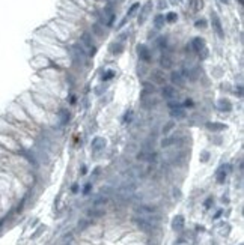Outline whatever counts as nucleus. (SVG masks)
I'll return each mask as SVG.
<instances>
[{"label": "nucleus", "instance_id": "nucleus-1", "mask_svg": "<svg viewBox=\"0 0 244 245\" xmlns=\"http://www.w3.org/2000/svg\"><path fill=\"white\" fill-rule=\"evenodd\" d=\"M136 214L140 215V218H148V217H152V215H157V209L152 208V206H137L136 208Z\"/></svg>", "mask_w": 244, "mask_h": 245}, {"label": "nucleus", "instance_id": "nucleus-2", "mask_svg": "<svg viewBox=\"0 0 244 245\" xmlns=\"http://www.w3.org/2000/svg\"><path fill=\"white\" fill-rule=\"evenodd\" d=\"M211 23H213V29H214V32L219 35L220 38H223L225 33H223V27H222V21H220L219 17H217V14H213V15H211Z\"/></svg>", "mask_w": 244, "mask_h": 245}, {"label": "nucleus", "instance_id": "nucleus-3", "mask_svg": "<svg viewBox=\"0 0 244 245\" xmlns=\"http://www.w3.org/2000/svg\"><path fill=\"white\" fill-rule=\"evenodd\" d=\"M151 9H152V3H151V2H148V3L142 8V11H140V15H139V24H143V23H145V20L148 18L149 12H151Z\"/></svg>", "mask_w": 244, "mask_h": 245}, {"label": "nucleus", "instance_id": "nucleus-4", "mask_svg": "<svg viewBox=\"0 0 244 245\" xmlns=\"http://www.w3.org/2000/svg\"><path fill=\"white\" fill-rule=\"evenodd\" d=\"M91 146H92V149H94L95 152L102 150V149L106 147V138H102V137H97V138H94Z\"/></svg>", "mask_w": 244, "mask_h": 245}, {"label": "nucleus", "instance_id": "nucleus-5", "mask_svg": "<svg viewBox=\"0 0 244 245\" xmlns=\"http://www.w3.org/2000/svg\"><path fill=\"white\" fill-rule=\"evenodd\" d=\"M137 51H139V57L142 59V60H145V62L151 60V53H149V50H148L146 45H139Z\"/></svg>", "mask_w": 244, "mask_h": 245}, {"label": "nucleus", "instance_id": "nucleus-6", "mask_svg": "<svg viewBox=\"0 0 244 245\" xmlns=\"http://www.w3.org/2000/svg\"><path fill=\"white\" fill-rule=\"evenodd\" d=\"M136 224L139 226V229H142V230H145V231H148V230H152V224L146 220V218H136Z\"/></svg>", "mask_w": 244, "mask_h": 245}, {"label": "nucleus", "instance_id": "nucleus-7", "mask_svg": "<svg viewBox=\"0 0 244 245\" xmlns=\"http://www.w3.org/2000/svg\"><path fill=\"white\" fill-rule=\"evenodd\" d=\"M163 96L167 101H172L173 98H176V90L172 86H164L163 87Z\"/></svg>", "mask_w": 244, "mask_h": 245}, {"label": "nucleus", "instance_id": "nucleus-8", "mask_svg": "<svg viewBox=\"0 0 244 245\" xmlns=\"http://www.w3.org/2000/svg\"><path fill=\"white\" fill-rule=\"evenodd\" d=\"M170 80L173 84L176 86H182L184 84V77H182V72H179V71H173L172 75H170Z\"/></svg>", "mask_w": 244, "mask_h": 245}, {"label": "nucleus", "instance_id": "nucleus-9", "mask_svg": "<svg viewBox=\"0 0 244 245\" xmlns=\"http://www.w3.org/2000/svg\"><path fill=\"white\" fill-rule=\"evenodd\" d=\"M191 47H193V50L196 53H200V51L205 48V41L202 38H195V39L191 41Z\"/></svg>", "mask_w": 244, "mask_h": 245}, {"label": "nucleus", "instance_id": "nucleus-10", "mask_svg": "<svg viewBox=\"0 0 244 245\" xmlns=\"http://www.w3.org/2000/svg\"><path fill=\"white\" fill-rule=\"evenodd\" d=\"M107 200H109V196L107 194H98L95 199H94V208H99V206H102V204H106L107 203Z\"/></svg>", "mask_w": 244, "mask_h": 245}, {"label": "nucleus", "instance_id": "nucleus-11", "mask_svg": "<svg viewBox=\"0 0 244 245\" xmlns=\"http://www.w3.org/2000/svg\"><path fill=\"white\" fill-rule=\"evenodd\" d=\"M152 80L155 81V83H158V84H163L164 81H166V75H164V72L163 71H154L152 72Z\"/></svg>", "mask_w": 244, "mask_h": 245}, {"label": "nucleus", "instance_id": "nucleus-12", "mask_svg": "<svg viewBox=\"0 0 244 245\" xmlns=\"http://www.w3.org/2000/svg\"><path fill=\"white\" fill-rule=\"evenodd\" d=\"M172 227H173L175 230H181V229L184 227V217H181V215L175 217L173 221H172Z\"/></svg>", "mask_w": 244, "mask_h": 245}, {"label": "nucleus", "instance_id": "nucleus-13", "mask_svg": "<svg viewBox=\"0 0 244 245\" xmlns=\"http://www.w3.org/2000/svg\"><path fill=\"white\" fill-rule=\"evenodd\" d=\"M160 65H161V68H164V69H169V68L172 66V59H170V56L163 54L161 59H160Z\"/></svg>", "mask_w": 244, "mask_h": 245}, {"label": "nucleus", "instance_id": "nucleus-14", "mask_svg": "<svg viewBox=\"0 0 244 245\" xmlns=\"http://www.w3.org/2000/svg\"><path fill=\"white\" fill-rule=\"evenodd\" d=\"M170 116H172V118H175V119H182L184 116H185V111L181 107H175V108H172Z\"/></svg>", "mask_w": 244, "mask_h": 245}, {"label": "nucleus", "instance_id": "nucleus-15", "mask_svg": "<svg viewBox=\"0 0 244 245\" xmlns=\"http://www.w3.org/2000/svg\"><path fill=\"white\" fill-rule=\"evenodd\" d=\"M139 6H140V5H139V3H134V5H133V6H131V8H130V9H128V12H127V15H125V18H124V20H122V23H121V24H119V26H124V24H125V23H127V20H128V18H130V17H131V15H133V14H134V12H136V11H137V9H139Z\"/></svg>", "mask_w": 244, "mask_h": 245}, {"label": "nucleus", "instance_id": "nucleus-16", "mask_svg": "<svg viewBox=\"0 0 244 245\" xmlns=\"http://www.w3.org/2000/svg\"><path fill=\"white\" fill-rule=\"evenodd\" d=\"M207 126H208V130H211V131H219V130H226V125H223V123H207Z\"/></svg>", "mask_w": 244, "mask_h": 245}, {"label": "nucleus", "instance_id": "nucleus-17", "mask_svg": "<svg viewBox=\"0 0 244 245\" xmlns=\"http://www.w3.org/2000/svg\"><path fill=\"white\" fill-rule=\"evenodd\" d=\"M219 107H220L222 110H225V111H230V110H232V105H230V102H229L228 99H222V101L219 102Z\"/></svg>", "mask_w": 244, "mask_h": 245}, {"label": "nucleus", "instance_id": "nucleus-18", "mask_svg": "<svg viewBox=\"0 0 244 245\" xmlns=\"http://www.w3.org/2000/svg\"><path fill=\"white\" fill-rule=\"evenodd\" d=\"M164 21H166V20H164V17H163V15H157V17H155V20H154V26H155L157 29H161L163 26H164Z\"/></svg>", "mask_w": 244, "mask_h": 245}, {"label": "nucleus", "instance_id": "nucleus-19", "mask_svg": "<svg viewBox=\"0 0 244 245\" xmlns=\"http://www.w3.org/2000/svg\"><path fill=\"white\" fill-rule=\"evenodd\" d=\"M225 179H226V172H225V167H222V169L219 170V173H217V182L223 184Z\"/></svg>", "mask_w": 244, "mask_h": 245}, {"label": "nucleus", "instance_id": "nucleus-20", "mask_svg": "<svg viewBox=\"0 0 244 245\" xmlns=\"http://www.w3.org/2000/svg\"><path fill=\"white\" fill-rule=\"evenodd\" d=\"M89 215H91V217H95V218H98V217H102V215H104V211H102V209H97V208H94V209L89 211Z\"/></svg>", "mask_w": 244, "mask_h": 245}, {"label": "nucleus", "instance_id": "nucleus-21", "mask_svg": "<svg viewBox=\"0 0 244 245\" xmlns=\"http://www.w3.org/2000/svg\"><path fill=\"white\" fill-rule=\"evenodd\" d=\"M164 20H166V21H169V23H175V21L178 20V15L175 14V12H169V14L166 15Z\"/></svg>", "mask_w": 244, "mask_h": 245}, {"label": "nucleus", "instance_id": "nucleus-22", "mask_svg": "<svg viewBox=\"0 0 244 245\" xmlns=\"http://www.w3.org/2000/svg\"><path fill=\"white\" fill-rule=\"evenodd\" d=\"M113 77H114V72H113V71H107L106 74H102V80H104V81H107V80L113 78Z\"/></svg>", "mask_w": 244, "mask_h": 245}, {"label": "nucleus", "instance_id": "nucleus-23", "mask_svg": "<svg viewBox=\"0 0 244 245\" xmlns=\"http://www.w3.org/2000/svg\"><path fill=\"white\" fill-rule=\"evenodd\" d=\"M157 44H158L160 48H166V45H167V39H166V38H160V39L157 41Z\"/></svg>", "mask_w": 244, "mask_h": 245}, {"label": "nucleus", "instance_id": "nucleus-24", "mask_svg": "<svg viewBox=\"0 0 244 245\" xmlns=\"http://www.w3.org/2000/svg\"><path fill=\"white\" fill-rule=\"evenodd\" d=\"M69 119V113L67 110H63L62 111V123H67V120Z\"/></svg>", "mask_w": 244, "mask_h": 245}, {"label": "nucleus", "instance_id": "nucleus-25", "mask_svg": "<svg viewBox=\"0 0 244 245\" xmlns=\"http://www.w3.org/2000/svg\"><path fill=\"white\" fill-rule=\"evenodd\" d=\"M87 226H89V221H86V220H82V221L79 223V229H80V230H84Z\"/></svg>", "mask_w": 244, "mask_h": 245}, {"label": "nucleus", "instance_id": "nucleus-26", "mask_svg": "<svg viewBox=\"0 0 244 245\" xmlns=\"http://www.w3.org/2000/svg\"><path fill=\"white\" fill-rule=\"evenodd\" d=\"M172 126H173V122H169V123H166L164 128H163V132H169L172 130Z\"/></svg>", "mask_w": 244, "mask_h": 245}, {"label": "nucleus", "instance_id": "nucleus-27", "mask_svg": "<svg viewBox=\"0 0 244 245\" xmlns=\"http://www.w3.org/2000/svg\"><path fill=\"white\" fill-rule=\"evenodd\" d=\"M208 158H210V153H208V152H203L202 157H200V161H207Z\"/></svg>", "mask_w": 244, "mask_h": 245}, {"label": "nucleus", "instance_id": "nucleus-28", "mask_svg": "<svg viewBox=\"0 0 244 245\" xmlns=\"http://www.w3.org/2000/svg\"><path fill=\"white\" fill-rule=\"evenodd\" d=\"M184 105H185V107H193V101H191V99H185Z\"/></svg>", "mask_w": 244, "mask_h": 245}, {"label": "nucleus", "instance_id": "nucleus-29", "mask_svg": "<svg viewBox=\"0 0 244 245\" xmlns=\"http://www.w3.org/2000/svg\"><path fill=\"white\" fill-rule=\"evenodd\" d=\"M91 187H92L91 184H86V187H84V191H83V192H84V194H87V192H89V191H91Z\"/></svg>", "mask_w": 244, "mask_h": 245}, {"label": "nucleus", "instance_id": "nucleus-30", "mask_svg": "<svg viewBox=\"0 0 244 245\" xmlns=\"http://www.w3.org/2000/svg\"><path fill=\"white\" fill-rule=\"evenodd\" d=\"M131 119V111H128L127 114H125V120H130Z\"/></svg>", "mask_w": 244, "mask_h": 245}, {"label": "nucleus", "instance_id": "nucleus-31", "mask_svg": "<svg viewBox=\"0 0 244 245\" xmlns=\"http://www.w3.org/2000/svg\"><path fill=\"white\" fill-rule=\"evenodd\" d=\"M200 26L203 27V26H205V21H197V23H196V27H200Z\"/></svg>", "mask_w": 244, "mask_h": 245}, {"label": "nucleus", "instance_id": "nucleus-32", "mask_svg": "<svg viewBox=\"0 0 244 245\" xmlns=\"http://www.w3.org/2000/svg\"><path fill=\"white\" fill-rule=\"evenodd\" d=\"M166 6H167V3H166V2H160V9H163Z\"/></svg>", "mask_w": 244, "mask_h": 245}, {"label": "nucleus", "instance_id": "nucleus-33", "mask_svg": "<svg viewBox=\"0 0 244 245\" xmlns=\"http://www.w3.org/2000/svg\"><path fill=\"white\" fill-rule=\"evenodd\" d=\"M210 204H211V199H208V202L205 203V206H207V208H210Z\"/></svg>", "mask_w": 244, "mask_h": 245}, {"label": "nucleus", "instance_id": "nucleus-34", "mask_svg": "<svg viewBox=\"0 0 244 245\" xmlns=\"http://www.w3.org/2000/svg\"><path fill=\"white\" fill-rule=\"evenodd\" d=\"M77 189H79V187H77V185H74V187H72V191H74V192H77Z\"/></svg>", "mask_w": 244, "mask_h": 245}, {"label": "nucleus", "instance_id": "nucleus-35", "mask_svg": "<svg viewBox=\"0 0 244 245\" xmlns=\"http://www.w3.org/2000/svg\"><path fill=\"white\" fill-rule=\"evenodd\" d=\"M222 2H225V3H228V0H222Z\"/></svg>", "mask_w": 244, "mask_h": 245}]
</instances>
